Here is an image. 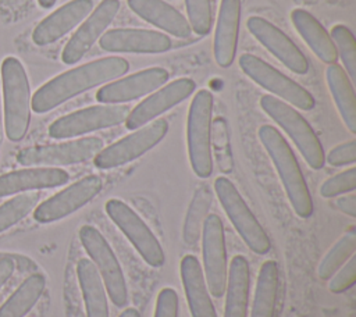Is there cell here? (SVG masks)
Wrapping results in <instances>:
<instances>
[{
    "mask_svg": "<svg viewBox=\"0 0 356 317\" xmlns=\"http://www.w3.org/2000/svg\"><path fill=\"white\" fill-rule=\"evenodd\" d=\"M128 70L129 63L117 56L78 65L42 85L31 97V108L39 114L47 113L92 88L122 76Z\"/></svg>",
    "mask_w": 356,
    "mask_h": 317,
    "instance_id": "obj_1",
    "label": "cell"
},
{
    "mask_svg": "<svg viewBox=\"0 0 356 317\" xmlns=\"http://www.w3.org/2000/svg\"><path fill=\"white\" fill-rule=\"evenodd\" d=\"M259 138L273 160L295 213L302 218L310 217L313 213V200L289 143L273 125H261L259 128Z\"/></svg>",
    "mask_w": 356,
    "mask_h": 317,
    "instance_id": "obj_2",
    "label": "cell"
},
{
    "mask_svg": "<svg viewBox=\"0 0 356 317\" xmlns=\"http://www.w3.org/2000/svg\"><path fill=\"white\" fill-rule=\"evenodd\" d=\"M4 97V128L11 142L21 140L31 121V88L24 65L15 57L1 63Z\"/></svg>",
    "mask_w": 356,
    "mask_h": 317,
    "instance_id": "obj_3",
    "label": "cell"
},
{
    "mask_svg": "<svg viewBox=\"0 0 356 317\" xmlns=\"http://www.w3.org/2000/svg\"><path fill=\"white\" fill-rule=\"evenodd\" d=\"M213 95L202 89L192 99L186 121V146L193 172L199 178H209L213 172L211 154Z\"/></svg>",
    "mask_w": 356,
    "mask_h": 317,
    "instance_id": "obj_4",
    "label": "cell"
},
{
    "mask_svg": "<svg viewBox=\"0 0 356 317\" xmlns=\"http://www.w3.org/2000/svg\"><path fill=\"white\" fill-rule=\"evenodd\" d=\"M260 106L292 139L305 161L314 170H320L325 164V154L320 139L310 124L300 115L298 110L286 104L278 97L266 95L260 99Z\"/></svg>",
    "mask_w": 356,
    "mask_h": 317,
    "instance_id": "obj_5",
    "label": "cell"
},
{
    "mask_svg": "<svg viewBox=\"0 0 356 317\" xmlns=\"http://www.w3.org/2000/svg\"><path fill=\"white\" fill-rule=\"evenodd\" d=\"M214 190L229 221L249 249L257 254L268 253L271 249L270 238L235 185L228 178L218 177L214 181Z\"/></svg>",
    "mask_w": 356,
    "mask_h": 317,
    "instance_id": "obj_6",
    "label": "cell"
},
{
    "mask_svg": "<svg viewBox=\"0 0 356 317\" xmlns=\"http://www.w3.org/2000/svg\"><path fill=\"white\" fill-rule=\"evenodd\" d=\"M238 63L245 75L277 97L305 111H309L316 106V100L309 90L260 57L245 53L239 57Z\"/></svg>",
    "mask_w": 356,
    "mask_h": 317,
    "instance_id": "obj_7",
    "label": "cell"
},
{
    "mask_svg": "<svg viewBox=\"0 0 356 317\" xmlns=\"http://www.w3.org/2000/svg\"><path fill=\"white\" fill-rule=\"evenodd\" d=\"M79 239L99 271L111 302L117 307L125 306L128 302L125 277L106 238L95 227L83 225L79 229Z\"/></svg>",
    "mask_w": 356,
    "mask_h": 317,
    "instance_id": "obj_8",
    "label": "cell"
},
{
    "mask_svg": "<svg viewBox=\"0 0 356 317\" xmlns=\"http://www.w3.org/2000/svg\"><path fill=\"white\" fill-rule=\"evenodd\" d=\"M103 149V140L88 136L64 143L31 146L18 152L17 161L26 167L71 165L89 161Z\"/></svg>",
    "mask_w": 356,
    "mask_h": 317,
    "instance_id": "obj_9",
    "label": "cell"
},
{
    "mask_svg": "<svg viewBox=\"0 0 356 317\" xmlns=\"http://www.w3.org/2000/svg\"><path fill=\"white\" fill-rule=\"evenodd\" d=\"M129 107L122 104L90 106L57 118L49 127V135L54 139H68L106 129L125 122Z\"/></svg>",
    "mask_w": 356,
    "mask_h": 317,
    "instance_id": "obj_10",
    "label": "cell"
},
{
    "mask_svg": "<svg viewBox=\"0 0 356 317\" xmlns=\"http://www.w3.org/2000/svg\"><path fill=\"white\" fill-rule=\"evenodd\" d=\"M168 132V122L159 118L149 125L135 129L132 133L102 149L95 157V165L100 170L115 168L143 156L153 149Z\"/></svg>",
    "mask_w": 356,
    "mask_h": 317,
    "instance_id": "obj_11",
    "label": "cell"
},
{
    "mask_svg": "<svg viewBox=\"0 0 356 317\" xmlns=\"http://www.w3.org/2000/svg\"><path fill=\"white\" fill-rule=\"evenodd\" d=\"M106 213L149 266L161 267L164 264L165 256L160 242L127 203L120 199H110L106 202Z\"/></svg>",
    "mask_w": 356,
    "mask_h": 317,
    "instance_id": "obj_12",
    "label": "cell"
},
{
    "mask_svg": "<svg viewBox=\"0 0 356 317\" xmlns=\"http://www.w3.org/2000/svg\"><path fill=\"white\" fill-rule=\"evenodd\" d=\"M204 279L213 296L221 298L227 285V250L222 221L217 214L206 217L203 224Z\"/></svg>",
    "mask_w": 356,
    "mask_h": 317,
    "instance_id": "obj_13",
    "label": "cell"
},
{
    "mask_svg": "<svg viewBox=\"0 0 356 317\" xmlns=\"http://www.w3.org/2000/svg\"><path fill=\"white\" fill-rule=\"evenodd\" d=\"M102 188L103 181L100 177H83L40 203L33 211V218L43 224L61 220L89 203L102 190Z\"/></svg>",
    "mask_w": 356,
    "mask_h": 317,
    "instance_id": "obj_14",
    "label": "cell"
},
{
    "mask_svg": "<svg viewBox=\"0 0 356 317\" xmlns=\"http://www.w3.org/2000/svg\"><path fill=\"white\" fill-rule=\"evenodd\" d=\"M246 26L252 36L278 61L298 75L309 72V60L280 28L263 17H249Z\"/></svg>",
    "mask_w": 356,
    "mask_h": 317,
    "instance_id": "obj_15",
    "label": "cell"
},
{
    "mask_svg": "<svg viewBox=\"0 0 356 317\" xmlns=\"http://www.w3.org/2000/svg\"><path fill=\"white\" fill-rule=\"evenodd\" d=\"M196 83L191 78H179L168 85L159 88L138 106L129 110V114L125 120V127L131 131H135L147 122L156 120L160 114L179 104L188 99L195 92Z\"/></svg>",
    "mask_w": 356,
    "mask_h": 317,
    "instance_id": "obj_16",
    "label": "cell"
},
{
    "mask_svg": "<svg viewBox=\"0 0 356 317\" xmlns=\"http://www.w3.org/2000/svg\"><path fill=\"white\" fill-rule=\"evenodd\" d=\"M118 10V0H103L95 10H92L88 18L81 24L65 44L61 53L63 63L68 65L78 63L114 21Z\"/></svg>",
    "mask_w": 356,
    "mask_h": 317,
    "instance_id": "obj_17",
    "label": "cell"
},
{
    "mask_svg": "<svg viewBox=\"0 0 356 317\" xmlns=\"http://www.w3.org/2000/svg\"><path fill=\"white\" fill-rule=\"evenodd\" d=\"M170 78L165 68L152 67L128 76L115 79L96 93V99L102 104H120L146 96L161 88Z\"/></svg>",
    "mask_w": 356,
    "mask_h": 317,
    "instance_id": "obj_18",
    "label": "cell"
},
{
    "mask_svg": "<svg viewBox=\"0 0 356 317\" xmlns=\"http://www.w3.org/2000/svg\"><path fill=\"white\" fill-rule=\"evenodd\" d=\"M99 44L108 53L157 54L170 50L171 39L157 31L139 28H115L104 32Z\"/></svg>",
    "mask_w": 356,
    "mask_h": 317,
    "instance_id": "obj_19",
    "label": "cell"
},
{
    "mask_svg": "<svg viewBox=\"0 0 356 317\" xmlns=\"http://www.w3.org/2000/svg\"><path fill=\"white\" fill-rule=\"evenodd\" d=\"M93 10L92 0H71L43 18L32 32V40L38 46L54 43L81 24Z\"/></svg>",
    "mask_w": 356,
    "mask_h": 317,
    "instance_id": "obj_20",
    "label": "cell"
},
{
    "mask_svg": "<svg viewBox=\"0 0 356 317\" xmlns=\"http://www.w3.org/2000/svg\"><path fill=\"white\" fill-rule=\"evenodd\" d=\"M241 22V0H221L216 31L214 58L221 68H228L235 58Z\"/></svg>",
    "mask_w": 356,
    "mask_h": 317,
    "instance_id": "obj_21",
    "label": "cell"
},
{
    "mask_svg": "<svg viewBox=\"0 0 356 317\" xmlns=\"http://www.w3.org/2000/svg\"><path fill=\"white\" fill-rule=\"evenodd\" d=\"M70 175L57 167H31L0 175V197L25 190L56 188L67 184Z\"/></svg>",
    "mask_w": 356,
    "mask_h": 317,
    "instance_id": "obj_22",
    "label": "cell"
},
{
    "mask_svg": "<svg viewBox=\"0 0 356 317\" xmlns=\"http://www.w3.org/2000/svg\"><path fill=\"white\" fill-rule=\"evenodd\" d=\"M128 7L149 24L177 38H189L192 33L188 19L164 0H127Z\"/></svg>",
    "mask_w": 356,
    "mask_h": 317,
    "instance_id": "obj_23",
    "label": "cell"
},
{
    "mask_svg": "<svg viewBox=\"0 0 356 317\" xmlns=\"http://www.w3.org/2000/svg\"><path fill=\"white\" fill-rule=\"evenodd\" d=\"M181 278L192 317H217L203 270L195 256L186 254L182 257Z\"/></svg>",
    "mask_w": 356,
    "mask_h": 317,
    "instance_id": "obj_24",
    "label": "cell"
},
{
    "mask_svg": "<svg viewBox=\"0 0 356 317\" xmlns=\"http://www.w3.org/2000/svg\"><path fill=\"white\" fill-rule=\"evenodd\" d=\"M291 19L295 29L303 38L310 50L325 64H335L338 53L334 42L321 22L303 8H295L291 13Z\"/></svg>",
    "mask_w": 356,
    "mask_h": 317,
    "instance_id": "obj_25",
    "label": "cell"
},
{
    "mask_svg": "<svg viewBox=\"0 0 356 317\" xmlns=\"http://www.w3.org/2000/svg\"><path fill=\"white\" fill-rule=\"evenodd\" d=\"M250 270L248 260L238 254L229 264L227 274V299L224 317H246L249 300Z\"/></svg>",
    "mask_w": 356,
    "mask_h": 317,
    "instance_id": "obj_26",
    "label": "cell"
},
{
    "mask_svg": "<svg viewBox=\"0 0 356 317\" xmlns=\"http://www.w3.org/2000/svg\"><path fill=\"white\" fill-rule=\"evenodd\" d=\"M76 274L85 302L86 317H108L106 288L92 260L81 259L76 264Z\"/></svg>",
    "mask_w": 356,
    "mask_h": 317,
    "instance_id": "obj_27",
    "label": "cell"
},
{
    "mask_svg": "<svg viewBox=\"0 0 356 317\" xmlns=\"http://www.w3.org/2000/svg\"><path fill=\"white\" fill-rule=\"evenodd\" d=\"M325 76L342 121L352 133H356V95L346 71L337 63L330 64Z\"/></svg>",
    "mask_w": 356,
    "mask_h": 317,
    "instance_id": "obj_28",
    "label": "cell"
},
{
    "mask_svg": "<svg viewBox=\"0 0 356 317\" xmlns=\"http://www.w3.org/2000/svg\"><path fill=\"white\" fill-rule=\"evenodd\" d=\"M278 266L274 260L260 267L250 317H274L278 292Z\"/></svg>",
    "mask_w": 356,
    "mask_h": 317,
    "instance_id": "obj_29",
    "label": "cell"
},
{
    "mask_svg": "<svg viewBox=\"0 0 356 317\" xmlns=\"http://www.w3.org/2000/svg\"><path fill=\"white\" fill-rule=\"evenodd\" d=\"M46 286L42 274L29 275L0 307V317H24L39 300Z\"/></svg>",
    "mask_w": 356,
    "mask_h": 317,
    "instance_id": "obj_30",
    "label": "cell"
},
{
    "mask_svg": "<svg viewBox=\"0 0 356 317\" xmlns=\"http://www.w3.org/2000/svg\"><path fill=\"white\" fill-rule=\"evenodd\" d=\"M356 250V229L352 227L345 232L338 242L328 250L318 264V277L330 279L353 254Z\"/></svg>",
    "mask_w": 356,
    "mask_h": 317,
    "instance_id": "obj_31",
    "label": "cell"
},
{
    "mask_svg": "<svg viewBox=\"0 0 356 317\" xmlns=\"http://www.w3.org/2000/svg\"><path fill=\"white\" fill-rule=\"evenodd\" d=\"M334 46L337 49L338 57H341L349 78L356 79V39L353 32L345 25H335L330 33Z\"/></svg>",
    "mask_w": 356,
    "mask_h": 317,
    "instance_id": "obj_32",
    "label": "cell"
},
{
    "mask_svg": "<svg viewBox=\"0 0 356 317\" xmlns=\"http://www.w3.org/2000/svg\"><path fill=\"white\" fill-rule=\"evenodd\" d=\"M38 193L18 195L0 206V232L21 221L38 204Z\"/></svg>",
    "mask_w": 356,
    "mask_h": 317,
    "instance_id": "obj_33",
    "label": "cell"
},
{
    "mask_svg": "<svg viewBox=\"0 0 356 317\" xmlns=\"http://www.w3.org/2000/svg\"><path fill=\"white\" fill-rule=\"evenodd\" d=\"M185 7L191 29L196 35H207L213 21L210 0H185Z\"/></svg>",
    "mask_w": 356,
    "mask_h": 317,
    "instance_id": "obj_34",
    "label": "cell"
},
{
    "mask_svg": "<svg viewBox=\"0 0 356 317\" xmlns=\"http://www.w3.org/2000/svg\"><path fill=\"white\" fill-rule=\"evenodd\" d=\"M356 188V168L350 167L349 170H345L327 181L320 188V195L323 197H335L342 193L353 192Z\"/></svg>",
    "mask_w": 356,
    "mask_h": 317,
    "instance_id": "obj_35",
    "label": "cell"
},
{
    "mask_svg": "<svg viewBox=\"0 0 356 317\" xmlns=\"http://www.w3.org/2000/svg\"><path fill=\"white\" fill-rule=\"evenodd\" d=\"M328 289L334 293H342L356 282V256L353 254L331 278Z\"/></svg>",
    "mask_w": 356,
    "mask_h": 317,
    "instance_id": "obj_36",
    "label": "cell"
},
{
    "mask_svg": "<svg viewBox=\"0 0 356 317\" xmlns=\"http://www.w3.org/2000/svg\"><path fill=\"white\" fill-rule=\"evenodd\" d=\"M179 302L178 295L172 288H164L160 291L156 302L154 317H178Z\"/></svg>",
    "mask_w": 356,
    "mask_h": 317,
    "instance_id": "obj_37",
    "label": "cell"
},
{
    "mask_svg": "<svg viewBox=\"0 0 356 317\" xmlns=\"http://www.w3.org/2000/svg\"><path fill=\"white\" fill-rule=\"evenodd\" d=\"M327 161L334 167L353 164L356 161V140L352 139L349 142L335 146L327 154Z\"/></svg>",
    "mask_w": 356,
    "mask_h": 317,
    "instance_id": "obj_38",
    "label": "cell"
},
{
    "mask_svg": "<svg viewBox=\"0 0 356 317\" xmlns=\"http://www.w3.org/2000/svg\"><path fill=\"white\" fill-rule=\"evenodd\" d=\"M337 207L350 216V217H356V195L350 193V195H346V196H342L337 200Z\"/></svg>",
    "mask_w": 356,
    "mask_h": 317,
    "instance_id": "obj_39",
    "label": "cell"
},
{
    "mask_svg": "<svg viewBox=\"0 0 356 317\" xmlns=\"http://www.w3.org/2000/svg\"><path fill=\"white\" fill-rule=\"evenodd\" d=\"M15 268V263L10 257H1L0 259V288L10 279Z\"/></svg>",
    "mask_w": 356,
    "mask_h": 317,
    "instance_id": "obj_40",
    "label": "cell"
},
{
    "mask_svg": "<svg viewBox=\"0 0 356 317\" xmlns=\"http://www.w3.org/2000/svg\"><path fill=\"white\" fill-rule=\"evenodd\" d=\"M118 317H140V314H139V311H138L136 309L128 307V309H125Z\"/></svg>",
    "mask_w": 356,
    "mask_h": 317,
    "instance_id": "obj_41",
    "label": "cell"
},
{
    "mask_svg": "<svg viewBox=\"0 0 356 317\" xmlns=\"http://www.w3.org/2000/svg\"><path fill=\"white\" fill-rule=\"evenodd\" d=\"M57 0H38L39 6L43 7V8H51L54 4H56Z\"/></svg>",
    "mask_w": 356,
    "mask_h": 317,
    "instance_id": "obj_42",
    "label": "cell"
},
{
    "mask_svg": "<svg viewBox=\"0 0 356 317\" xmlns=\"http://www.w3.org/2000/svg\"><path fill=\"white\" fill-rule=\"evenodd\" d=\"M28 317H35V316H28Z\"/></svg>",
    "mask_w": 356,
    "mask_h": 317,
    "instance_id": "obj_43",
    "label": "cell"
}]
</instances>
